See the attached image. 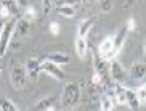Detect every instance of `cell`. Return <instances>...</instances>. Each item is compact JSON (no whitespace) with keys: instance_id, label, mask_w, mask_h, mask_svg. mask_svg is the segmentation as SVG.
Listing matches in <instances>:
<instances>
[{"instance_id":"cell-1","label":"cell","mask_w":146,"mask_h":111,"mask_svg":"<svg viewBox=\"0 0 146 111\" xmlns=\"http://www.w3.org/2000/svg\"><path fill=\"white\" fill-rule=\"evenodd\" d=\"M80 100V86L79 82H68L61 94V108L63 110H72L79 105Z\"/></svg>"},{"instance_id":"cell-2","label":"cell","mask_w":146,"mask_h":111,"mask_svg":"<svg viewBox=\"0 0 146 111\" xmlns=\"http://www.w3.org/2000/svg\"><path fill=\"white\" fill-rule=\"evenodd\" d=\"M31 24H32V23H29L27 19H24L23 16H19V18L16 19V24H15L13 34H11V39H10V43H11L13 47H16L19 42H23V40H24V37L29 34Z\"/></svg>"},{"instance_id":"cell-3","label":"cell","mask_w":146,"mask_h":111,"mask_svg":"<svg viewBox=\"0 0 146 111\" xmlns=\"http://www.w3.org/2000/svg\"><path fill=\"white\" fill-rule=\"evenodd\" d=\"M27 84V71L24 64L18 63L16 66H13L11 69V86L16 90H24Z\"/></svg>"},{"instance_id":"cell-4","label":"cell","mask_w":146,"mask_h":111,"mask_svg":"<svg viewBox=\"0 0 146 111\" xmlns=\"http://www.w3.org/2000/svg\"><path fill=\"white\" fill-rule=\"evenodd\" d=\"M15 24H16V18H11L3 26V31H2V35H0V58L5 55V50L10 45V39H11V34H13Z\"/></svg>"},{"instance_id":"cell-5","label":"cell","mask_w":146,"mask_h":111,"mask_svg":"<svg viewBox=\"0 0 146 111\" xmlns=\"http://www.w3.org/2000/svg\"><path fill=\"white\" fill-rule=\"evenodd\" d=\"M108 73H109V76H111V79L116 84H122V82L125 81V69L122 68V64L119 63L117 60H109V64H108Z\"/></svg>"},{"instance_id":"cell-6","label":"cell","mask_w":146,"mask_h":111,"mask_svg":"<svg viewBox=\"0 0 146 111\" xmlns=\"http://www.w3.org/2000/svg\"><path fill=\"white\" fill-rule=\"evenodd\" d=\"M100 53V56H103L106 61L112 60V58H116V51H114V40H112V35H108L106 39H104L103 42L100 43L98 50H96Z\"/></svg>"},{"instance_id":"cell-7","label":"cell","mask_w":146,"mask_h":111,"mask_svg":"<svg viewBox=\"0 0 146 111\" xmlns=\"http://www.w3.org/2000/svg\"><path fill=\"white\" fill-rule=\"evenodd\" d=\"M40 71H45L48 76L55 77L56 81H64V73L60 69V64L53 63V61H48V60L40 61Z\"/></svg>"},{"instance_id":"cell-8","label":"cell","mask_w":146,"mask_h":111,"mask_svg":"<svg viewBox=\"0 0 146 111\" xmlns=\"http://www.w3.org/2000/svg\"><path fill=\"white\" fill-rule=\"evenodd\" d=\"M92 55H93V71H96L98 74H101L103 77L108 76V61L103 56H100V53L96 50L92 48Z\"/></svg>"},{"instance_id":"cell-9","label":"cell","mask_w":146,"mask_h":111,"mask_svg":"<svg viewBox=\"0 0 146 111\" xmlns=\"http://www.w3.org/2000/svg\"><path fill=\"white\" fill-rule=\"evenodd\" d=\"M127 35H129V29H127L125 26H122V27L117 31L116 34L112 35V40H114V51H116V55H119V51L122 50Z\"/></svg>"},{"instance_id":"cell-10","label":"cell","mask_w":146,"mask_h":111,"mask_svg":"<svg viewBox=\"0 0 146 111\" xmlns=\"http://www.w3.org/2000/svg\"><path fill=\"white\" fill-rule=\"evenodd\" d=\"M53 11L64 18H74L77 13V7H74V5H55Z\"/></svg>"},{"instance_id":"cell-11","label":"cell","mask_w":146,"mask_h":111,"mask_svg":"<svg viewBox=\"0 0 146 111\" xmlns=\"http://www.w3.org/2000/svg\"><path fill=\"white\" fill-rule=\"evenodd\" d=\"M24 66H26V71H27V77H31L32 81L37 79V74H39V71H40V60L31 58V60H27V63L24 64Z\"/></svg>"},{"instance_id":"cell-12","label":"cell","mask_w":146,"mask_h":111,"mask_svg":"<svg viewBox=\"0 0 146 111\" xmlns=\"http://www.w3.org/2000/svg\"><path fill=\"white\" fill-rule=\"evenodd\" d=\"M146 74V64L145 61H135V63L130 66V76L133 79H143Z\"/></svg>"},{"instance_id":"cell-13","label":"cell","mask_w":146,"mask_h":111,"mask_svg":"<svg viewBox=\"0 0 146 111\" xmlns=\"http://www.w3.org/2000/svg\"><path fill=\"white\" fill-rule=\"evenodd\" d=\"M95 19L96 18L92 16V18H87V19H84V21L79 24V29H77V37L80 39H87V34H88V31L92 29V26L95 24Z\"/></svg>"},{"instance_id":"cell-14","label":"cell","mask_w":146,"mask_h":111,"mask_svg":"<svg viewBox=\"0 0 146 111\" xmlns=\"http://www.w3.org/2000/svg\"><path fill=\"white\" fill-rule=\"evenodd\" d=\"M125 105L132 110H138L141 108L140 102H138V97L135 94V90H130V89H125Z\"/></svg>"},{"instance_id":"cell-15","label":"cell","mask_w":146,"mask_h":111,"mask_svg":"<svg viewBox=\"0 0 146 111\" xmlns=\"http://www.w3.org/2000/svg\"><path fill=\"white\" fill-rule=\"evenodd\" d=\"M55 102H56L55 97H47V98H42L34 106V110H37V111H43V110L52 111V110H55Z\"/></svg>"},{"instance_id":"cell-16","label":"cell","mask_w":146,"mask_h":111,"mask_svg":"<svg viewBox=\"0 0 146 111\" xmlns=\"http://www.w3.org/2000/svg\"><path fill=\"white\" fill-rule=\"evenodd\" d=\"M76 51H77V56L80 60H85L87 51H88V43H87V39H76Z\"/></svg>"},{"instance_id":"cell-17","label":"cell","mask_w":146,"mask_h":111,"mask_svg":"<svg viewBox=\"0 0 146 111\" xmlns=\"http://www.w3.org/2000/svg\"><path fill=\"white\" fill-rule=\"evenodd\" d=\"M100 102H101V105H100V108L103 111H111L114 110V103L111 102V98H109V95H108V92L104 90V92H101V97H100Z\"/></svg>"},{"instance_id":"cell-18","label":"cell","mask_w":146,"mask_h":111,"mask_svg":"<svg viewBox=\"0 0 146 111\" xmlns=\"http://www.w3.org/2000/svg\"><path fill=\"white\" fill-rule=\"evenodd\" d=\"M45 60H48V61H53V63H56V64H66V63H69V55H66V53H53V55H48Z\"/></svg>"},{"instance_id":"cell-19","label":"cell","mask_w":146,"mask_h":111,"mask_svg":"<svg viewBox=\"0 0 146 111\" xmlns=\"http://www.w3.org/2000/svg\"><path fill=\"white\" fill-rule=\"evenodd\" d=\"M24 13H23L21 16L24 18V19H27L29 23L35 21L37 19V16H39V13H37V10H35V7H32V5H27V7H24Z\"/></svg>"},{"instance_id":"cell-20","label":"cell","mask_w":146,"mask_h":111,"mask_svg":"<svg viewBox=\"0 0 146 111\" xmlns=\"http://www.w3.org/2000/svg\"><path fill=\"white\" fill-rule=\"evenodd\" d=\"M0 110L2 111H18V106L8 98H0Z\"/></svg>"},{"instance_id":"cell-21","label":"cell","mask_w":146,"mask_h":111,"mask_svg":"<svg viewBox=\"0 0 146 111\" xmlns=\"http://www.w3.org/2000/svg\"><path fill=\"white\" fill-rule=\"evenodd\" d=\"M96 5L101 13H108L112 10V0H96Z\"/></svg>"},{"instance_id":"cell-22","label":"cell","mask_w":146,"mask_h":111,"mask_svg":"<svg viewBox=\"0 0 146 111\" xmlns=\"http://www.w3.org/2000/svg\"><path fill=\"white\" fill-rule=\"evenodd\" d=\"M135 94H137V97H138L140 105H141V106H145V100H146V87H145V84H143L141 87L135 89Z\"/></svg>"},{"instance_id":"cell-23","label":"cell","mask_w":146,"mask_h":111,"mask_svg":"<svg viewBox=\"0 0 146 111\" xmlns=\"http://www.w3.org/2000/svg\"><path fill=\"white\" fill-rule=\"evenodd\" d=\"M50 32H52V35L58 37V35H60V32H61V26H60V23L53 21L52 24H50Z\"/></svg>"},{"instance_id":"cell-24","label":"cell","mask_w":146,"mask_h":111,"mask_svg":"<svg viewBox=\"0 0 146 111\" xmlns=\"http://www.w3.org/2000/svg\"><path fill=\"white\" fill-rule=\"evenodd\" d=\"M80 3V0H56V5H74L77 7Z\"/></svg>"},{"instance_id":"cell-25","label":"cell","mask_w":146,"mask_h":111,"mask_svg":"<svg viewBox=\"0 0 146 111\" xmlns=\"http://www.w3.org/2000/svg\"><path fill=\"white\" fill-rule=\"evenodd\" d=\"M52 8H53V0H43V13L48 15Z\"/></svg>"},{"instance_id":"cell-26","label":"cell","mask_w":146,"mask_h":111,"mask_svg":"<svg viewBox=\"0 0 146 111\" xmlns=\"http://www.w3.org/2000/svg\"><path fill=\"white\" fill-rule=\"evenodd\" d=\"M127 29H129V32H132V31H135V19L133 18H130L129 21H127V26H125Z\"/></svg>"},{"instance_id":"cell-27","label":"cell","mask_w":146,"mask_h":111,"mask_svg":"<svg viewBox=\"0 0 146 111\" xmlns=\"http://www.w3.org/2000/svg\"><path fill=\"white\" fill-rule=\"evenodd\" d=\"M8 16H10V11L5 8L3 5H2V8H0V18H3V19H5V18H8Z\"/></svg>"},{"instance_id":"cell-28","label":"cell","mask_w":146,"mask_h":111,"mask_svg":"<svg viewBox=\"0 0 146 111\" xmlns=\"http://www.w3.org/2000/svg\"><path fill=\"white\" fill-rule=\"evenodd\" d=\"M80 3L85 7V8H90V7H93L95 0H80Z\"/></svg>"},{"instance_id":"cell-29","label":"cell","mask_w":146,"mask_h":111,"mask_svg":"<svg viewBox=\"0 0 146 111\" xmlns=\"http://www.w3.org/2000/svg\"><path fill=\"white\" fill-rule=\"evenodd\" d=\"M138 0H125V3H124V8H130L132 5H135Z\"/></svg>"},{"instance_id":"cell-30","label":"cell","mask_w":146,"mask_h":111,"mask_svg":"<svg viewBox=\"0 0 146 111\" xmlns=\"http://www.w3.org/2000/svg\"><path fill=\"white\" fill-rule=\"evenodd\" d=\"M16 2H18L19 7H27V5H29V0H16Z\"/></svg>"},{"instance_id":"cell-31","label":"cell","mask_w":146,"mask_h":111,"mask_svg":"<svg viewBox=\"0 0 146 111\" xmlns=\"http://www.w3.org/2000/svg\"><path fill=\"white\" fill-rule=\"evenodd\" d=\"M3 26H5L3 18H0V35H2V31H3Z\"/></svg>"}]
</instances>
